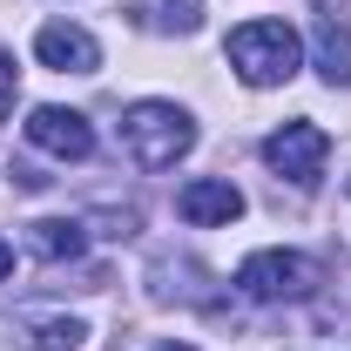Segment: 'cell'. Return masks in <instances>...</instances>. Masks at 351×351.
<instances>
[{
  "label": "cell",
  "instance_id": "6da1fadb",
  "mask_svg": "<svg viewBox=\"0 0 351 351\" xmlns=\"http://www.w3.org/2000/svg\"><path fill=\"white\" fill-rule=\"evenodd\" d=\"M223 54H230V68L250 88H277V82H291V75L304 68V41H298L291 21H243V27L223 41Z\"/></svg>",
  "mask_w": 351,
  "mask_h": 351
},
{
  "label": "cell",
  "instance_id": "7a4b0ae2",
  "mask_svg": "<svg viewBox=\"0 0 351 351\" xmlns=\"http://www.w3.org/2000/svg\"><path fill=\"white\" fill-rule=\"evenodd\" d=\"M122 149H129L135 169H176L196 149V122L176 101H135L122 115Z\"/></svg>",
  "mask_w": 351,
  "mask_h": 351
},
{
  "label": "cell",
  "instance_id": "3957f363",
  "mask_svg": "<svg viewBox=\"0 0 351 351\" xmlns=\"http://www.w3.org/2000/svg\"><path fill=\"white\" fill-rule=\"evenodd\" d=\"M317 284H324V263L304 250H257L237 270V291L250 304H304V298H317Z\"/></svg>",
  "mask_w": 351,
  "mask_h": 351
},
{
  "label": "cell",
  "instance_id": "277c9868",
  "mask_svg": "<svg viewBox=\"0 0 351 351\" xmlns=\"http://www.w3.org/2000/svg\"><path fill=\"white\" fill-rule=\"evenodd\" d=\"M324 156H331V135L317 122H284V129L263 142V162L284 176L291 189H317L324 182Z\"/></svg>",
  "mask_w": 351,
  "mask_h": 351
},
{
  "label": "cell",
  "instance_id": "5b68a950",
  "mask_svg": "<svg viewBox=\"0 0 351 351\" xmlns=\"http://www.w3.org/2000/svg\"><path fill=\"white\" fill-rule=\"evenodd\" d=\"M27 142L47 149V156H61V162H88V156H95V129H88V115H82V108H54V101L27 115Z\"/></svg>",
  "mask_w": 351,
  "mask_h": 351
},
{
  "label": "cell",
  "instance_id": "8992f818",
  "mask_svg": "<svg viewBox=\"0 0 351 351\" xmlns=\"http://www.w3.org/2000/svg\"><path fill=\"white\" fill-rule=\"evenodd\" d=\"M34 54H41V68H54V75H95L101 68V41L88 27H75V21H47L41 34H34Z\"/></svg>",
  "mask_w": 351,
  "mask_h": 351
},
{
  "label": "cell",
  "instance_id": "52a82bcc",
  "mask_svg": "<svg viewBox=\"0 0 351 351\" xmlns=\"http://www.w3.org/2000/svg\"><path fill=\"white\" fill-rule=\"evenodd\" d=\"M176 210H182V223H196V230H210V223H237V217H243V189H237L230 176H196V182H182Z\"/></svg>",
  "mask_w": 351,
  "mask_h": 351
},
{
  "label": "cell",
  "instance_id": "ba28073f",
  "mask_svg": "<svg viewBox=\"0 0 351 351\" xmlns=\"http://www.w3.org/2000/svg\"><path fill=\"white\" fill-rule=\"evenodd\" d=\"M129 21L142 34H196L203 27V0H129Z\"/></svg>",
  "mask_w": 351,
  "mask_h": 351
},
{
  "label": "cell",
  "instance_id": "9c48e42d",
  "mask_svg": "<svg viewBox=\"0 0 351 351\" xmlns=\"http://www.w3.org/2000/svg\"><path fill=\"white\" fill-rule=\"evenodd\" d=\"M82 243H88V230L75 217H41L34 230H27V250L41 263H61V257H82Z\"/></svg>",
  "mask_w": 351,
  "mask_h": 351
},
{
  "label": "cell",
  "instance_id": "30bf717a",
  "mask_svg": "<svg viewBox=\"0 0 351 351\" xmlns=\"http://www.w3.org/2000/svg\"><path fill=\"white\" fill-rule=\"evenodd\" d=\"M317 75L331 88H351V27L338 14H324L317 21Z\"/></svg>",
  "mask_w": 351,
  "mask_h": 351
},
{
  "label": "cell",
  "instance_id": "8fae6325",
  "mask_svg": "<svg viewBox=\"0 0 351 351\" xmlns=\"http://www.w3.org/2000/svg\"><path fill=\"white\" fill-rule=\"evenodd\" d=\"M27 345H34V351H82L88 345V324H82V317H41V324H27Z\"/></svg>",
  "mask_w": 351,
  "mask_h": 351
},
{
  "label": "cell",
  "instance_id": "7c38bea8",
  "mask_svg": "<svg viewBox=\"0 0 351 351\" xmlns=\"http://www.w3.org/2000/svg\"><path fill=\"white\" fill-rule=\"evenodd\" d=\"M14 95H21V68H14V54L0 47V122L14 115Z\"/></svg>",
  "mask_w": 351,
  "mask_h": 351
},
{
  "label": "cell",
  "instance_id": "4fadbf2b",
  "mask_svg": "<svg viewBox=\"0 0 351 351\" xmlns=\"http://www.w3.org/2000/svg\"><path fill=\"white\" fill-rule=\"evenodd\" d=\"M0 277H14V243H0Z\"/></svg>",
  "mask_w": 351,
  "mask_h": 351
},
{
  "label": "cell",
  "instance_id": "5bb4252c",
  "mask_svg": "<svg viewBox=\"0 0 351 351\" xmlns=\"http://www.w3.org/2000/svg\"><path fill=\"white\" fill-rule=\"evenodd\" d=\"M162 351H196V345H162Z\"/></svg>",
  "mask_w": 351,
  "mask_h": 351
},
{
  "label": "cell",
  "instance_id": "9a60e30c",
  "mask_svg": "<svg viewBox=\"0 0 351 351\" xmlns=\"http://www.w3.org/2000/svg\"><path fill=\"white\" fill-rule=\"evenodd\" d=\"M345 189H351V182H345Z\"/></svg>",
  "mask_w": 351,
  "mask_h": 351
}]
</instances>
